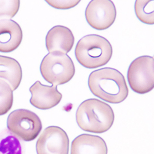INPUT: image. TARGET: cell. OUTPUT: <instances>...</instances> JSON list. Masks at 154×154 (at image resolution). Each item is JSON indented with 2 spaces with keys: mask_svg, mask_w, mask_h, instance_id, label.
I'll return each mask as SVG.
<instances>
[{
  "mask_svg": "<svg viewBox=\"0 0 154 154\" xmlns=\"http://www.w3.org/2000/svg\"><path fill=\"white\" fill-rule=\"evenodd\" d=\"M88 86L95 96L112 104L121 103L129 93L124 76L112 68H103L91 72L89 76Z\"/></svg>",
  "mask_w": 154,
  "mask_h": 154,
  "instance_id": "obj_1",
  "label": "cell"
},
{
  "mask_svg": "<svg viewBox=\"0 0 154 154\" xmlns=\"http://www.w3.org/2000/svg\"><path fill=\"white\" fill-rule=\"evenodd\" d=\"M112 107L97 99L83 101L76 113V120L83 131L100 134L108 131L114 122Z\"/></svg>",
  "mask_w": 154,
  "mask_h": 154,
  "instance_id": "obj_2",
  "label": "cell"
},
{
  "mask_svg": "<svg viewBox=\"0 0 154 154\" xmlns=\"http://www.w3.org/2000/svg\"><path fill=\"white\" fill-rule=\"evenodd\" d=\"M113 54L112 45L106 38L97 35H89L77 43L75 50L76 60L87 69L105 66Z\"/></svg>",
  "mask_w": 154,
  "mask_h": 154,
  "instance_id": "obj_3",
  "label": "cell"
},
{
  "mask_svg": "<svg viewBox=\"0 0 154 154\" xmlns=\"http://www.w3.org/2000/svg\"><path fill=\"white\" fill-rule=\"evenodd\" d=\"M40 72L46 82L56 87L71 80L75 69L72 60L67 54L48 53L42 61Z\"/></svg>",
  "mask_w": 154,
  "mask_h": 154,
  "instance_id": "obj_4",
  "label": "cell"
},
{
  "mask_svg": "<svg viewBox=\"0 0 154 154\" xmlns=\"http://www.w3.org/2000/svg\"><path fill=\"white\" fill-rule=\"evenodd\" d=\"M127 77L132 90L140 94H146L154 88V59L143 56L134 59L128 68Z\"/></svg>",
  "mask_w": 154,
  "mask_h": 154,
  "instance_id": "obj_5",
  "label": "cell"
},
{
  "mask_svg": "<svg viewBox=\"0 0 154 154\" xmlns=\"http://www.w3.org/2000/svg\"><path fill=\"white\" fill-rule=\"evenodd\" d=\"M7 127L14 136L25 141L36 138L42 130L40 119L34 112L26 109L12 112L8 117Z\"/></svg>",
  "mask_w": 154,
  "mask_h": 154,
  "instance_id": "obj_6",
  "label": "cell"
},
{
  "mask_svg": "<svg viewBox=\"0 0 154 154\" xmlns=\"http://www.w3.org/2000/svg\"><path fill=\"white\" fill-rule=\"evenodd\" d=\"M116 16V8L110 0H93L89 2L85 11L88 24L100 31L109 29L114 23Z\"/></svg>",
  "mask_w": 154,
  "mask_h": 154,
  "instance_id": "obj_7",
  "label": "cell"
},
{
  "mask_svg": "<svg viewBox=\"0 0 154 154\" xmlns=\"http://www.w3.org/2000/svg\"><path fill=\"white\" fill-rule=\"evenodd\" d=\"M36 149L37 154H69V137L62 128L49 126L38 139Z\"/></svg>",
  "mask_w": 154,
  "mask_h": 154,
  "instance_id": "obj_8",
  "label": "cell"
},
{
  "mask_svg": "<svg viewBox=\"0 0 154 154\" xmlns=\"http://www.w3.org/2000/svg\"><path fill=\"white\" fill-rule=\"evenodd\" d=\"M30 104L40 110H48L56 106L60 102L62 95L55 86L43 85L36 82L30 88Z\"/></svg>",
  "mask_w": 154,
  "mask_h": 154,
  "instance_id": "obj_9",
  "label": "cell"
},
{
  "mask_svg": "<svg viewBox=\"0 0 154 154\" xmlns=\"http://www.w3.org/2000/svg\"><path fill=\"white\" fill-rule=\"evenodd\" d=\"M75 38L67 27L57 25L48 32L46 36V46L49 53L67 54L72 49Z\"/></svg>",
  "mask_w": 154,
  "mask_h": 154,
  "instance_id": "obj_10",
  "label": "cell"
},
{
  "mask_svg": "<svg viewBox=\"0 0 154 154\" xmlns=\"http://www.w3.org/2000/svg\"><path fill=\"white\" fill-rule=\"evenodd\" d=\"M22 40L20 25L14 20H0V52L10 53L16 49Z\"/></svg>",
  "mask_w": 154,
  "mask_h": 154,
  "instance_id": "obj_11",
  "label": "cell"
},
{
  "mask_svg": "<svg viewBox=\"0 0 154 154\" xmlns=\"http://www.w3.org/2000/svg\"><path fill=\"white\" fill-rule=\"evenodd\" d=\"M104 140L98 136L83 134L72 143L71 154H107Z\"/></svg>",
  "mask_w": 154,
  "mask_h": 154,
  "instance_id": "obj_12",
  "label": "cell"
},
{
  "mask_svg": "<svg viewBox=\"0 0 154 154\" xmlns=\"http://www.w3.org/2000/svg\"><path fill=\"white\" fill-rule=\"evenodd\" d=\"M22 78L20 63L13 58L0 56V79L7 82L12 91L19 86Z\"/></svg>",
  "mask_w": 154,
  "mask_h": 154,
  "instance_id": "obj_13",
  "label": "cell"
},
{
  "mask_svg": "<svg viewBox=\"0 0 154 154\" xmlns=\"http://www.w3.org/2000/svg\"><path fill=\"white\" fill-rule=\"evenodd\" d=\"M0 154H22L19 140L6 130L0 131Z\"/></svg>",
  "mask_w": 154,
  "mask_h": 154,
  "instance_id": "obj_14",
  "label": "cell"
},
{
  "mask_svg": "<svg viewBox=\"0 0 154 154\" xmlns=\"http://www.w3.org/2000/svg\"><path fill=\"white\" fill-rule=\"evenodd\" d=\"M153 3V0H136L134 5L135 13L140 22L149 25L154 24Z\"/></svg>",
  "mask_w": 154,
  "mask_h": 154,
  "instance_id": "obj_15",
  "label": "cell"
},
{
  "mask_svg": "<svg viewBox=\"0 0 154 154\" xmlns=\"http://www.w3.org/2000/svg\"><path fill=\"white\" fill-rule=\"evenodd\" d=\"M13 104V91L5 80L0 79V115L7 113Z\"/></svg>",
  "mask_w": 154,
  "mask_h": 154,
  "instance_id": "obj_16",
  "label": "cell"
},
{
  "mask_svg": "<svg viewBox=\"0 0 154 154\" xmlns=\"http://www.w3.org/2000/svg\"><path fill=\"white\" fill-rule=\"evenodd\" d=\"M20 1H0V20H11L19 9Z\"/></svg>",
  "mask_w": 154,
  "mask_h": 154,
  "instance_id": "obj_17",
  "label": "cell"
},
{
  "mask_svg": "<svg viewBox=\"0 0 154 154\" xmlns=\"http://www.w3.org/2000/svg\"><path fill=\"white\" fill-rule=\"evenodd\" d=\"M50 6L53 8L59 9H68L72 8L78 5L80 1L76 0V1H46Z\"/></svg>",
  "mask_w": 154,
  "mask_h": 154,
  "instance_id": "obj_18",
  "label": "cell"
}]
</instances>
